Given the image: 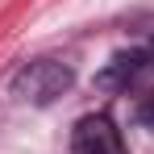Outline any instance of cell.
<instances>
[{
  "label": "cell",
  "instance_id": "cell-2",
  "mask_svg": "<svg viewBox=\"0 0 154 154\" xmlns=\"http://www.w3.org/2000/svg\"><path fill=\"white\" fill-rule=\"evenodd\" d=\"M146 75H154V50H121V54H112V63L96 75V88H104V92H129Z\"/></svg>",
  "mask_w": 154,
  "mask_h": 154
},
{
  "label": "cell",
  "instance_id": "cell-3",
  "mask_svg": "<svg viewBox=\"0 0 154 154\" xmlns=\"http://www.w3.org/2000/svg\"><path fill=\"white\" fill-rule=\"evenodd\" d=\"M71 154H125L121 129L112 125L108 117H83L71 133Z\"/></svg>",
  "mask_w": 154,
  "mask_h": 154
},
{
  "label": "cell",
  "instance_id": "cell-1",
  "mask_svg": "<svg viewBox=\"0 0 154 154\" xmlns=\"http://www.w3.org/2000/svg\"><path fill=\"white\" fill-rule=\"evenodd\" d=\"M71 67L67 63H54V58H33V63H25L21 71H17V79H13V92L21 96L25 104H33V108H46V104H54L67 88H71Z\"/></svg>",
  "mask_w": 154,
  "mask_h": 154
},
{
  "label": "cell",
  "instance_id": "cell-4",
  "mask_svg": "<svg viewBox=\"0 0 154 154\" xmlns=\"http://www.w3.org/2000/svg\"><path fill=\"white\" fill-rule=\"evenodd\" d=\"M137 117H142V121H146V125L154 129V92L146 96V100H142V108H137Z\"/></svg>",
  "mask_w": 154,
  "mask_h": 154
}]
</instances>
